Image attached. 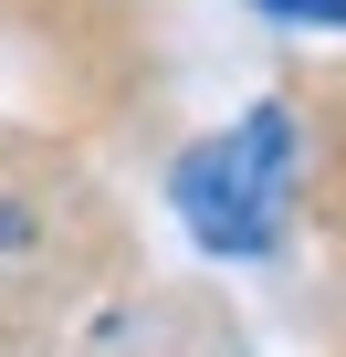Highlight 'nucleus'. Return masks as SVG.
Here are the masks:
<instances>
[{"label": "nucleus", "mask_w": 346, "mask_h": 357, "mask_svg": "<svg viewBox=\"0 0 346 357\" xmlns=\"http://www.w3.org/2000/svg\"><path fill=\"white\" fill-rule=\"evenodd\" d=\"M168 200H179L189 242L221 252V263H262L294 221V116L283 105H252L231 116L221 137H200L168 178Z\"/></svg>", "instance_id": "1"}, {"label": "nucleus", "mask_w": 346, "mask_h": 357, "mask_svg": "<svg viewBox=\"0 0 346 357\" xmlns=\"http://www.w3.org/2000/svg\"><path fill=\"white\" fill-rule=\"evenodd\" d=\"M262 22H294V32H346V0H252Z\"/></svg>", "instance_id": "2"}]
</instances>
